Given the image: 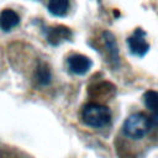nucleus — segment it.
<instances>
[{"mask_svg":"<svg viewBox=\"0 0 158 158\" xmlns=\"http://www.w3.org/2000/svg\"><path fill=\"white\" fill-rule=\"evenodd\" d=\"M83 122L94 128H102L111 121V111L105 105L91 102L84 106L81 112Z\"/></svg>","mask_w":158,"mask_h":158,"instance_id":"f257e3e1","label":"nucleus"},{"mask_svg":"<svg viewBox=\"0 0 158 158\" xmlns=\"http://www.w3.org/2000/svg\"><path fill=\"white\" fill-rule=\"evenodd\" d=\"M153 127L151 117L143 112H136L128 116L123 123V132L126 136L138 139L144 137Z\"/></svg>","mask_w":158,"mask_h":158,"instance_id":"f03ea898","label":"nucleus"},{"mask_svg":"<svg viewBox=\"0 0 158 158\" xmlns=\"http://www.w3.org/2000/svg\"><path fill=\"white\" fill-rule=\"evenodd\" d=\"M130 52L136 57H144L149 51V44L146 41V32L142 28L135 30V32L127 38Z\"/></svg>","mask_w":158,"mask_h":158,"instance_id":"7ed1b4c3","label":"nucleus"},{"mask_svg":"<svg viewBox=\"0 0 158 158\" xmlns=\"http://www.w3.org/2000/svg\"><path fill=\"white\" fill-rule=\"evenodd\" d=\"M44 33H46V38H47L48 43L52 46H58L62 42L72 41V37H73V32L70 31V28H68L65 26L46 27Z\"/></svg>","mask_w":158,"mask_h":158,"instance_id":"20e7f679","label":"nucleus"},{"mask_svg":"<svg viewBox=\"0 0 158 158\" xmlns=\"http://www.w3.org/2000/svg\"><path fill=\"white\" fill-rule=\"evenodd\" d=\"M67 63H68L69 70L74 74H78V75L85 74L93 65L91 59L86 56H83V54H73V56L68 57Z\"/></svg>","mask_w":158,"mask_h":158,"instance_id":"39448f33","label":"nucleus"},{"mask_svg":"<svg viewBox=\"0 0 158 158\" xmlns=\"http://www.w3.org/2000/svg\"><path fill=\"white\" fill-rule=\"evenodd\" d=\"M143 101L147 109L152 112L151 120L152 125L158 127V93L154 90H148L143 95Z\"/></svg>","mask_w":158,"mask_h":158,"instance_id":"423d86ee","label":"nucleus"},{"mask_svg":"<svg viewBox=\"0 0 158 158\" xmlns=\"http://www.w3.org/2000/svg\"><path fill=\"white\" fill-rule=\"evenodd\" d=\"M102 38H104V44L107 52V57L110 58L114 65H117L118 64V47L115 40V36L111 32L105 31L102 33Z\"/></svg>","mask_w":158,"mask_h":158,"instance_id":"0eeeda50","label":"nucleus"},{"mask_svg":"<svg viewBox=\"0 0 158 158\" xmlns=\"http://www.w3.org/2000/svg\"><path fill=\"white\" fill-rule=\"evenodd\" d=\"M20 23V16L11 9H5L0 12V28L5 32L11 31Z\"/></svg>","mask_w":158,"mask_h":158,"instance_id":"6e6552de","label":"nucleus"},{"mask_svg":"<svg viewBox=\"0 0 158 158\" xmlns=\"http://www.w3.org/2000/svg\"><path fill=\"white\" fill-rule=\"evenodd\" d=\"M70 0H49L47 9L48 11L54 16H64L69 9Z\"/></svg>","mask_w":158,"mask_h":158,"instance_id":"1a4fd4ad","label":"nucleus"},{"mask_svg":"<svg viewBox=\"0 0 158 158\" xmlns=\"http://www.w3.org/2000/svg\"><path fill=\"white\" fill-rule=\"evenodd\" d=\"M36 80L42 85H47L51 81V70L43 62L38 63L36 68Z\"/></svg>","mask_w":158,"mask_h":158,"instance_id":"9d476101","label":"nucleus"}]
</instances>
